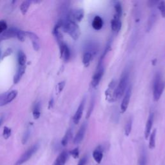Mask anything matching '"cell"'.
<instances>
[{
  "mask_svg": "<svg viewBox=\"0 0 165 165\" xmlns=\"http://www.w3.org/2000/svg\"><path fill=\"white\" fill-rule=\"evenodd\" d=\"M63 21L61 28L67 33L74 40H77L81 34L80 28L76 23L67 19H62Z\"/></svg>",
  "mask_w": 165,
  "mask_h": 165,
  "instance_id": "1",
  "label": "cell"
},
{
  "mask_svg": "<svg viewBox=\"0 0 165 165\" xmlns=\"http://www.w3.org/2000/svg\"><path fill=\"white\" fill-rule=\"evenodd\" d=\"M165 88V82L162 79L160 72H157L153 81V97L155 101H158Z\"/></svg>",
  "mask_w": 165,
  "mask_h": 165,
  "instance_id": "2",
  "label": "cell"
},
{
  "mask_svg": "<svg viewBox=\"0 0 165 165\" xmlns=\"http://www.w3.org/2000/svg\"><path fill=\"white\" fill-rule=\"evenodd\" d=\"M129 81V72L128 70H125L122 74L120 81L116 86L115 90V100L119 99L125 93L128 87V83Z\"/></svg>",
  "mask_w": 165,
  "mask_h": 165,
  "instance_id": "3",
  "label": "cell"
},
{
  "mask_svg": "<svg viewBox=\"0 0 165 165\" xmlns=\"http://www.w3.org/2000/svg\"><path fill=\"white\" fill-rule=\"evenodd\" d=\"M39 148H40V145H39V143H36L33 146H31L20 157V158L15 163L14 165H22L23 164L26 163L32 158L33 155L38 150Z\"/></svg>",
  "mask_w": 165,
  "mask_h": 165,
  "instance_id": "4",
  "label": "cell"
},
{
  "mask_svg": "<svg viewBox=\"0 0 165 165\" xmlns=\"http://www.w3.org/2000/svg\"><path fill=\"white\" fill-rule=\"evenodd\" d=\"M105 72V68L103 63H100L98 65L97 68L95 73L92 76V81H91V85L93 88H97L99 83L103 77Z\"/></svg>",
  "mask_w": 165,
  "mask_h": 165,
  "instance_id": "5",
  "label": "cell"
},
{
  "mask_svg": "<svg viewBox=\"0 0 165 165\" xmlns=\"http://www.w3.org/2000/svg\"><path fill=\"white\" fill-rule=\"evenodd\" d=\"M84 18V11L83 9H77L70 11L65 19L69 20L75 23L81 22Z\"/></svg>",
  "mask_w": 165,
  "mask_h": 165,
  "instance_id": "6",
  "label": "cell"
},
{
  "mask_svg": "<svg viewBox=\"0 0 165 165\" xmlns=\"http://www.w3.org/2000/svg\"><path fill=\"white\" fill-rule=\"evenodd\" d=\"M116 81L112 80L108 85V89L105 90V98L107 101L110 103L115 101V90L116 89Z\"/></svg>",
  "mask_w": 165,
  "mask_h": 165,
  "instance_id": "7",
  "label": "cell"
},
{
  "mask_svg": "<svg viewBox=\"0 0 165 165\" xmlns=\"http://www.w3.org/2000/svg\"><path fill=\"white\" fill-rule=\"evenodd\" d=\"M131 95H132V88L131 86H129L124 93V96L121 105V112L122 113H124L126 111H127L129 105Z\"/></svg>",
  "mask_w": 165,
  "mask_h": 165,
  "instance_id": "8",
  "label": "cell"
},
{
  "mask_svg": "<svg viewBox=\"0 0 165 165\" xmlns=\"http://www.w3.org/2000/svg\"><path fill=\"white\" fill-rule=\"evenodd\" d=\"M85 102H86V98H84L80 103L79 106H78L77 111H76V113L73 117V122L76 124H77L78 123H79L81 119L83 113L84 111V108H85Z\"/></svg>",
  "mask_w": 165,
  "mask_h": 165,
  "instance_id": "9",
  "label": "cell"
},
{
  "mask_svg": "<svg viewBox=\"0 0 165 165\" xmlns=\"http://www.w3.org/2000/svg\"><path fill=\"white\" fill-rule=\"evenodd\" d=\"M59 45L60 49L61 58L64 61L67 62L70 58V50L68 48V46L64 42L60 43Z\"/></svg>",
  "mask_w": 165,
  "mask_h": 165,
  "instance_id": "10",
  "label": "cell"
},
{
  "mask_svg": "<svg viewBox=\"0 0 165 165\" xmlns=\"http://www.w3.org/2000/svg\"><path fill=\"white\" fill-rule=\"evenodd\" d=\"M86 127H87V125H86V123H84L83 124H81V127L80 128L79 130H78V132H77L76 135L74 139V144H79L83 141L85 137V133H86Z\"/></svg>",
  "mask_w": 165,
  "mask_h": 165,
  "instance_id": "11",
  "label": "cell"
},
{
  "mask_svg": "<svg viewBox=\"0 0 165 165\" xmlns=\"http://www.w3.org/2000/svg\"><path fill=\"white\" fill-rule=\"evenodd\" d=\"M121 17H119L118 15H116L114 14V18L111 20L112 30L113 32H114L116 34L118 33L121 28L122 23L121 21Z\"/></svg>",
  "mask_w": 165,
  "mask_h": 165,
  "instance_id": "12",
  "label": "cell"
},
{
  "mask_svg": "<svg viewBox=\"0 0 165 165\" xmlns=\"http://www.w3.org/2000/svg\"><path fill=\"white\" fill-rule=\"evenodd\" d=\"M17 32H18V29L15 28H11L8 30H6L5 32L0 34V41L16 37Z\"/></svg>",
  "mask_w": 165,
  "mask_h": 165,
  "instance_id": "13",
  "label": "cell"
},
{
  "mask_svg": "<svg viewBox=\"0 0 165 165\" xmlns=\"http://www.w3.org/2000/svg\"><path fill=\"white\" fill-rule=\"evenodd\" d=\"M154 113H150L149 115L148 119L146 121V126H145V139H147L149 136L150 135L151 130L154 123Z\"/></svg>",
  "mask_w": 165,
  "mask_h": 165,
  "instance_id": "14",
  "label": "cell"
},
{
  "mask_svg": "<svg viewBox=\"0 0 165 165\" xmlns=\"http://www.w3.org/2000/svg\"><path fill=\"white\" fill-rule=\"evenodd\" d=\"M26 34L27 36L32 40L33 48L36 51H38L40 49V40H39V37L37 36L31 32H27Z\"/></svg>",
  "mask_w": 165,
  "mask_h": 165,
  "instance_id": "15",
  "label": "cell"
},
{
  "mask_svg": "<svg viewBox=\"0 0 165 165\" xmlns=\"http://www.w3.org/2000/svg\"><path fill=\"white\" fill-rule=\"evenodd\" d=\"M93 159L98 163H100L103 158V150L101 146H98L92 153Z\"/></svg>",
  "mask_w": 165,
  "mask_h": 165,
  "instance_id": "16",
  "label": "cell"
},
{
  "mask_svg": "<svg viewBox=\"0 0 165 165\" xmlns=\"http://www.w3.org/2000/svg\"><path fill=\"white\" fill-rule=\"evenodd\" d=\"M85 48L86 49L85 52H89L92 55V56H93L98 51V45L95 42L90 41L86 44Z\"/></svg>",
  "mask_w": 165,
  "mask_h": 165,
  "instance_id": "17",
  "label": "cell"
},
{
  "mask_svg": "<svg viewBox=\"0 0 165 165\" xmlns=\"http://www.w3.org/2000/svg\"><path fill=\"white\" fill-rule=\"evenodd\" d=\"M68 154L67 151L62 152L54 161L53 165H65L68 159Z\"/></svg>",
  "mask_w": 165,
  "mask_h": 165,
  "instance_id": "18",
  "label": "cell"
},
{
  "mask_svg": "<svg viewBox=\"0 0 165 165\" xmlns=\"http://www.w3.org/2000/svg\"><path fill=\"white\" fill-rule=\"evenodd\" d=\"M92 26L96 30H100L103 26V21L99 15H96L92 20Z\"/></svg>",
  "mask_w": 165,
  "mask_h": 165,
  "instance_id": "19",
  "label": "cell"
},
{
  "mask_svg": "<svg viewBox=\"0 0 165 165\" xmlns=\"http://www.w3.org/2000/svg\"><path fill=\"white\" fill-rule=\"evenodd\" d=\"M25 72V66H19L18 65L17 72H16V73H15V74L14 75V83L15 84L18 83L20 81L21 77L23 76V74H24Z\"/></svg>",
  "mask_w": 165,
  "mask_h": 165,
  "instance_id": "20",
  "label": "cell"
},
{
  "mask_svg": "<svg viewBox=\"0 0 165 165\" xmlns=\"http://www.w3.org/2000/svg\"><path fill=\"white\" fill-rule=\"evenodd\" d=\"M156 18H157V14H156L155 12L153 11L151 13L150 17H149V19H148V21L147 23L146 32H150V31L151 30L152 28L153 27L154 23L156 21Z\"/></svg>",
  "mask_w": 165,
  "mask_h": 165,
  "instance_id": "21",
  "label": "cell"
},
{
  "mask_svg": "<svg viewBox=\"0 0 165 165\" xmlns=\"http://www.w3.org/2000/svg\"><path fill=\"white\" fill-rule=\"evenodd\" d=\"M33 115L35 119H39L41 115V104L40 102H37L34 105L33 110Z\"/></svg>",
  "mask_w": 165,
  "mask_h": 165,
  "instance_id": "22",
  "label": "cell"
},
{
  "mask_svg": "<svg viewBox=\"0 0 165 165\" xmlns=\"http://www.w3.org/2000/svg\"><path fill=\"white\" fill-rule=\"evenodd\" d=\"M93 58L92 55L89 52H85L83 56V63L85 67L89 66L90 62Z\"/></svg>",
  "mask_w": 165,
  "mask_h": 165,
  "instance_id": "23",
  "label": "cell"
},
{
  "mask_svg": "<svg viewBox=\"0 0 165 165\" xmlns=\"http://www.w3.org/2000/svg\"><path fill=\"white\" fill-rule=\"evenodd\" d=\"M18 61L19 66H25L27 57L25 53L23 51H19L18 55Z\"/></svg>",
  "mask_w": 165,
  "mask_h": 165,
  "instance_id": "24",
  "label": "cell"
},
{
  "mask_svg": "<svg viewBox=\"0 0 165 165\" xmlns=\"http://www.w3.org/2000/svg\"><path fill=\"white\" fill-rule=\"evenodd\" d=\"M72 130H70V129L68 130L67 132L65 133V135L64 136L62 140H61V145L63 146H65L67 145L68 141H70V139H71V137H72Z\"/></svg>",
  "mask_w": 165,
  "mask_h": 165,
  "instance_id": "25",
  "label": "cell"
},
{
  "mask_svg": "<svg viewBox=\"0 0 165 165\" xmlns=\"http://www.w3.org/2000/svg\"><path fill=\"white\" fill-rule=\"evenodd\" d=\"M156 129H154L150 133V140H149V148L154 149L155 146V137H156Z\"/></svg>",
  "mask_w": 165,
  "mask_h": 165,
  "instance_id": "26",
  "label": "cell"
},
{
  "mask_svg": "<svg viewBox=\"0 0 165 165\" xmlns=\"http://www.w3.org/2000/svg\"><path fill=\"white\" fill-rule=\"evenodd\" d=\"M132 119L130 118L127 123L125 124V127H124V134L126 136H128L132 131Z\"/></svg>",
  "mask_w": 165,
  "mask_h": 165,
  "instance_id": "27",
  "label": "cell"
},
{
  "mask_svg": "<svg viewBox=\"0 0 165 165\" xmlns=\"http://www.w3.org/2000/svg\"><path fill=\"white\" fill-rule=\"evenodd\" d=\"M114 10H115V15H118L121 17L123 14V8L121 3L119 2H116L114 4Z\"/></svg>",
  "mask_w": 165,
  "mask_h": 165,
  "instance_id": "28",
  "label": "cell"
},
{
  "mask_svg": "<svg viewBox=\"0 0 165 165\" xmlns=\"http://www.w3.org/2000/svg\"><path fill=\"white\" fill-rule=\"evenodd\" d=\"M18 95L17 90H12L11 92L7 93V103H9L12 102Z\"/></svg>",
  "mask_w": 165,
  "mask_h": 165,
  "instance_id": "29",
  "label": "cell"
},
{
  "mask_svg": "<svg viewBox=\"0 0 165 165\" xmlns=\"http://www.w3.org/2000/svg\"><path fill=\"white\" fill-rule=\"evenodd\" d=\"M30 3H31L30 1H25L21 3L20 6V11L23 15L26 14V13L27 12L28 10V8L30 5Z\"/></svg>",
  "mask_w": 165,
  "mask_h": 165,
  "instance_id": "30",
  "label": "cell"
},
{
  "mask_svg": "<svg viewBox=\"0 0 165 165\" xmlns=\"http://www.w3.org/2000/svg\"><path fill=\"white\" fill-rule=\"evenodd\" d=\"M158 8L162 15V17L165 18V2L164 1L159 2L158 4Z\"/></svg>",
  "mask_w": 165,
  "mask_h": 165,
  "instance_id": "31",
  "label": "cell"
},
{
  "mask_svg": "<svg viewBox=\"0 0 165 165\" xmlns=\"http://www.w3.org/2000/svg\"><path fill=\"white\" fill-rule=\"evenodd\" d=\"M11 133H12V130L10 128L7 127H5L3 128V136L4 139H9L11 136Z\"/></svg>",
  "mask_w": 165,
  "mask_h": 165,
  "instance_id": "32",
  "label": "cell"
},
{
  "mask_svg": "<svg viewBox=\"0 0 165 165\" xmlns=\"http://www.w3.org/2000/svg\"><path fill=\"white\" fill-rule=\"evenodd\" d=\"M147 163V157L145 154V152H143L139 160V165H146Z\"/></svg>",
  "mask_w": 165,
  "mask_h": 165,
  "instance_id": "33",
  "label": "cell"
},
{
  "mask_svg": "<svg viewBox=\"0 0 165 165\" xmlns=\"http://www.w3.org/2000/svg\"><path fill=\"white\" fill-rule=\"evenodd\" d=\"M25 36H26V33H25L24 31L21 30H18L16 37H18V39L20 41H22V42L24 41Z\"/></svg>",
  "mask_w": 165,
  "mask_h": 165,
  "instance_id": "34",
  "label": "cell"
},
{
  "mask_svg": "<svg viewBox=\"0 0 165 165\" xmlns=\"http://www.w3.org/2000/svg\"><path fill=\"white\" fill-rule=\"evenodd\" d=\"M94 104H95V101H94V98H92L91 103H90V106H89V110H88L87 114H86V118H87V119H89V117H90V115H91V114H92V112L93 111V107H94Z\"/></svg>",
  "mask_w": 165,
  "mask_h": 165,
  "instance_id": "35",
  "label": "cell"
},
{
  "mask_svg": "<svg viewBox=\"0 0 165 165\" xmlns=\"http://www.w3.org/2000/svg\"><path fill=\"white\" fill-rule=\"evenodd\" d=\"M30 129H27L26 130V132H25L24 135H23V136L22 143L23 145H25L27 143V141L30 137Z\"/></svg>",
  "mask_w": 165,
  "mask_h": 165,
  "instance_id": "36",
  "label": "cell"
},
{
  "mask_svg": "<svg viewBox=\"0 0 165 165\" xmlns=\"http://www.w3.org/2000/svg\"><path fill=\"white\" fill-rule=\"evenodd\" d=\"M7 93H3L0 94V106L7 105Z\"/></svg>",
  "mask_w": 165,
  "mask_h": 165,
  "instance_id": "37",
  "label": "cell"
},
{
  "mask_svg": "<svg viewBox=\"0 0 165 165\" xmlns=\"http://www.w3.org/2000/svg\"><path fill=\"white\" fill-rule=\"evenodd\" d=\"M69 154L71 155L74 159H77L78 158H79V155H80L79 148H76L73 149V150L69 152Z\"/></svg>",
  "mask_w": 165,
  "mask_h": 165,
  "instance_id": "38",
  "label": "cell"
},
{
  "mask_svg": "<svg viewBox=\"0 0 165 165\" xmlns=\"http://www.w3.org/2000/svg\"><path fill=\"white\" fill-rule=\"evenodd\" d=\"M7 28V24L5 21H0V34H2Z\"/></svg>",
  "mask_w": 165,
  "mask_h": 165,
  "instance_id": "39",
  "label": "cell"
},
{
  "mask_svg": "<svg viewBox=\"0 0 165 165\" xmlns=\"http://www.w3.org/2000/svg\"><path fill=\"white\" fill-rule=\"evenodd\" d=\"M65 81H61V82H60V83H59L58 84L56 89H57V92H58V93H61V92L63 90V89L65 87Z\"/></svg>",
  "mask_w": 165,
  "mask_h": 165,
  "instance_id": "40",
  "label": "cell"
},
{
  "mask_svg": "<svg viewBox=\"0 0 165 165\" xmlns=\"http://www.w3.org/2000/svg\"><path fill=\"white\" fill-rule=\"evenodd\" d=\"M86 162H87V158H86V156H85L80 160L77 165H85Z\"/></svg>",
  "mask_w": 165,
  "mask_h": 165,
  "instance_id": "41",
  "label": "cell"
},
{
  "mask_svg": "<svg viewBox=\"0 0 165 165\" xmlns=\"http://www.w3.org/2000/svg\"><path fill=\"white\" fill-rule=\"evenodd\" d=\"M159 3L158 1H149L148 2V5L149 7H154V6H155L156 5H158Z\"/></svg>",
  "mask_w": 165,
  "mask_h": 165,
  "instance_id": "42",
  "label": "cell"
},
{
  "mask_svg": "<svg viewBox=\"0 0 165 165\" xmlns=\"http://www.w3.org/2000/svg\"><path fill=\"white\" fill-rule=\"evenodd\" d=\"M53 104H54V99H52L50 101V102H49V108H52V107L53 106Z\"/></svg>",
  "mask_w": 165,
  "mask_h": 165,
  "instance_id": "43",
  "label": "cell"
},
{
  "mask_svg": "<svg viewBox=\"0 0 165 165\" xmlns=\"http://www.w3.org/2000/svg\"><path fill=\"white\" fill-rule=\"evenodd\" d=\"M3 121V117H2L1 118H0V127H1V125L2 124Z\"/></svg>",
  "mask_w": 165,
  "mask_h": 165,
  "instance_id": "44",
  "label": "cell"
},
{
  "mask_svg": "<svg viewBox=\"0 0 165 165\" xmlns=\"http://www.w3.org/2000/svg\"><path fill=\"white\" fill-rule=\"evenodd\" d=\"M157 61L156 59H154V60L152 61V62H153V63H152V65H155V63H156V62H155V61Z\"/></svg>",
  "mask_w": 165,
  "mask_h": 165,
  "instance_id": "45",
  "label": "cell"
},
{
  "mask_svg": "<svg viewBox=\"0 0 165 165\" xmlns=\"http://www.w3.org/2000/svg\"><path fill=\"white\" fill-rule=\"evenodd\" d=\"M1 55H2V50L0 49V59H1Z\"/></svg>",
  "mask_w": 165,
  "mask_h": 165,
  "instance_id": "46",
  "label": "cell"
}]
</instances>
